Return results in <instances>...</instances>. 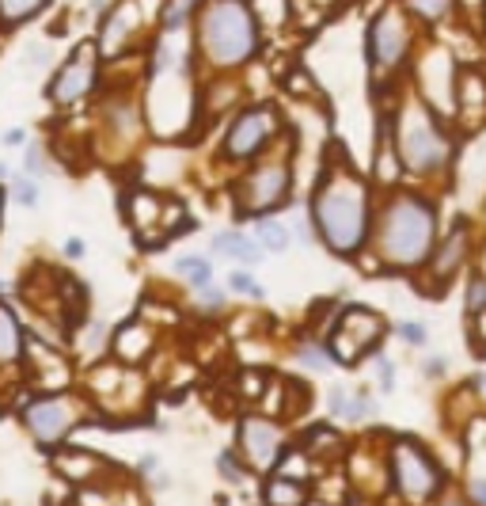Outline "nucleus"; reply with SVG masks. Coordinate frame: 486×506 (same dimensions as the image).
<instances>
[{
    "label": "nucleus",
    "mask_w": 486,
    "mask_h": 506,
    "mask_svg": "<svg viewBox=\"0 0 486 506\" xmlns=\"http://www.w3.org/2000/svg\"><path fill=\"white\" fill-rule=\"evenodd\" d=\"M372 183L346 156H334L308 202L316 240L338 259H358L372 236Z\"/></svg>",
    "instance_id": "nucleus-1"
},
{
    "label": "nucleus",
    "mask_w": 486,
    "mask_h": 506,
    "mask_svg": "<svg viewBox=\"0 0 486 506\" xmlns=\"http://www.w3.org/2000/svg\"><path fill=\"white\" fill-rule=\"evenodd\" d=\"M194 61L205 73H239L258 57L263 23L251 0H202L194 15Z\"/></svg>",
    "instance_id": "nucleus-2"
},
{
    "label": "nucleus",
    "mask_w": 486,
    "mask_h": 506,
    "mask_svg": "<svg viewBox=\"0 0 486 506\" xmlns=\"http://www.w3.org/2000/svg\"><path fill=\"white\" fill-rule=\"evenodd\" d=\"M372 251L384 266L418 271L437 248V202L422 191H392L372 217Z\"/></svg>",
    "instance_id": "nucleus-3"
},
{
    "label": "nucleus",
    "mask_w": 486,
    "mask_h": 506,
    "mask_svg": "<svg viewBox=\"0 0 486 506\" xmlns=\"http://www.w3.org/2000/svg\"><path fill=\"white\" fill-rule=\"evenodd\" d=\"M387 141L399 156V168L411 171L418 179H433L445 176L452 164V153H456V137L445 126V115L433 110L414 88H403L392 118L384 126Z\"/></svg>",
    "instance_id": "nucleus-4"
},
{
    "label": "nucleus",
    "mask_w": 486,
    "mask_h": 506,
    "mask_svg": "<svg viewBox=\"0 0 486 506\" xmlns=\"http://www.w3.org/2000/svg\"><path fill=\"white\" fill-rule=\"evenodd\" d=\"M414 42H418V23L411 20V12L403 4H384L365 27V61L372 81L395 84L411 65Z\"/></svg>",
    "instance_id": "nucleus-5"
},
{
    "label": "nucleus",
    "mask_w": 486,
    "mask_h": 506,
    "mask_svg": "<svg viewBox=\"0 0 486 506\" xmlns=\"http://www.w3.org/2000/svg\"><path fill=\"white\" fill-rule=\"evenodd\" d=\"M293 191V156L289 153H263L258 161H251L247 176H239L236 198L243 217H266L278 205L289 202Z\"/></svg>",
    "instance_id": "nucleus-6"
},
{
    "label": "nucleus",
    "mask_w": 486,
    "mask_h": 506,
    "mask_svg": "<svg viewBox=\"0 0 486 506\" xmlns=\"http://www.w3.org/2000/svg\"><path fill=\"white\" fill-rule=\"evenodd\" d=\"M282 134V110L258 100V103H243L236 107V115L224 126L221 137V156L229 164H251L266 153L270 141H278Z\"/></svg>",
    "instance_id": "nucleus-7"
},
{
    "label": "nucleus",
    "mask_w": 486,
    "mask_h": 506,
    "mask_svg": "<svg viewBox=\"0 0 486 506\" xmlns=\"http://www.w3.org/2000/svg\"><path fill=\"white\" fill-rule=\"evenodd\" d=\"M387 468H392L395 492L407 502H430L445 484L441 465H437L433 453L414 438H395L392 457H387Z\"/></svg>",
    "instance_id": "nucleus-8"
},
{
    "label": "nucleus",
    "mask_w": 486,
    "mask_h": 506,
    "mask_svg": "<svg viewBox=\"0 0 486 506\" xmlns=\"http://www.w3.org/2000/svg\"><path fill=\"white\" fill-rule=\"evenodd\" d=\"M100 76H103V54L95 39H84L73 46V54L61 61L54 81L46 84V96H50L54 107H80L84 100L95 96V88H100Z\"/></svg>",
    "instance_id": "nucleus-9"
},
{
    "label": "nucleus",
    "mask_w": 486,
    "mask_h": 506,
    "mask_svg": "<svg viewBox=\"0 0 486 506\" xmlns=\"http://www.w3.org/2000/svg\"><path fill=\"white\" fill-rule=\"evenodd\" d=\"M80 419H84V404L69 392H42L23 404V426L39 446H61Z\"/></svg>",
    "instance_id": "nucleus-10"
},
{
    "label": "nucleus",
    "mask_w": 486,
    "mask_h": 506,
    "mask_svg": "<svg viewBox=\"0 0 486 506\" xmlns=\"http://www.w3.org/2000/svg\"><path fill=\"white\" fill-rule=\"evenodd\" d=\"M384 316H377L372 309L365 305H346L343 312L334 316V331H331V343L327 351L334 362H343V366H353L365 351H372L380 339H384Z\"/></svg>",
    "instance_id": "nucleus-11"
},
{
    "label": "nucleus",
    "mask_w": 486,
    "mask_h": 506,
    "mask_svg": "<svg viewBox=\"0 0 486 506\" xmlns=\"http://www.w3.org/2000/svg\"><path fill=\"white\" fill-rule=\"evenodd\" d=\"M144 115L137 100L129 96V92H115V96H107L103 107H100V137H103V149L110 153H129L141 141L144 134Z\"/></svg>",
    "instance_id": "nucleus-12"
},
{
    "label": "nucleus",
    "mask_w": 486,
    "mask_h": 506,
    "mask_svg": "<svg viewBox=\"0 0 486 506\" xmlns=\"http://www.w3.org/2000/svg\"><path fill=\"white\" fill-rule=\"evenodd\" d=\"M239 453L247 457L255 472H278L285 457V431L266 415H243L239 419Z\"/></svg>",
    "instance_id": "nucleus-13"
},
{
    "label": "nucleus",
    "mask_w": 486,
    "mask_h": 506,
    "mask_svg": "<svg viewBox=\"0 0 486 506\" xmlns=\"http://www.w3.org/2000/svg\"><path fill=\"white\" fill-rule=\"evenodd\" d=\"M144 20H149V15L141 12L137 0H118V4H110L103 12V20H100V31H95V46H100V54L103 57H122L129 46L137 42Z\"/></svg>",
    "instance_id": "nucleus-14"
},
{
    "label": "nucleus",
    "mask_w": 486,
    "mask_h": 506,
    "mask_svg": "<svg viewBox=\"0 0 486 506\" xmlns=\"http://www.w3.org/2000/svg\"><path fill=\"white\" fill-rule=\"evenodd\" d=\"M467 251H472V225H467V221H460V225L433 248V256H430V263H426V271H430V278H433L437 290H441L445 282H452V275H456L460 266H464Z\"/></svg>",
    "instance_id": "nucleus-15"
},
{
    "label": "nucleus",
    "mask_w": 486,
    "mask_h": 506,
    "mask_svg": "<svg viewBox=\"0 0 486 506\" xmlns=\"http://www.w3.org/2000/svg\"><path fill=\"white\" fill-rule=\"evenodd\" d=\"M486 115V76L479 69H456V88H452V118H460L467 130Z\"/></svg>",
    "instance_id": "nucleus-16"
},
{
    "label": "nucleus",
    "mask_w": 486,
    "mask_h": 506,
    "mask_svg": "<svg viewBox=\"0 0 486 506\" xmlns=\"http://www.w3.org/2000/svg\"><path fill=\"white\" fill-rule=\"evenodd\" d=\"M126 217H129V225L137 229L141 240L149 244V229L164 225V198L152 195V191H144V187H134V191L126 195ZM160 236H164V232H160Z\"/></svg>",
    "instance_id": "nucleus-17"
},
{
    "label": "nucleus",
    "mask_w": 486,
    "mask_h": 506,
    "mask_svg": "<svg viewBox=\"0 0 486 506\" xmlns=\"http://www.w3.org/2000/svg\"><path fill=\"white\" fill-rule=\"evenodd\" d=\"M152 343H156V336H152L149 324L129 320V324H122V327L115 331V339H110V351H115V358L122 362V366H137V362L149 358Z\"/></svg>",
    "instance_id": "nucleus-18"
},
{
    "label": "nucleus",
    "mask_w": 486,
    "mask_h": 506,
    "mask_svg": "<svg viewBox=\"0 0 486 506\" xmlns=\"http://www.w3.org/2000/svg\"><path fill=\"white\" fill-rule=\"evenodd\" d=\"M209 248H213L217 259H232V263H243V266H258V263H263V256H266V251L258 248L255 236L239 232V229H221V232H213Z\"/></svg>",
    "instance_id": "nucleus-19"
},
{
    "label": "nucleus",
    "mask_w": 486,
    "mask_h": 506,
    "mask_svg": "<svg viewBox=\"0 0 486 506\" xmlns=\"http://www.w3.org/2000/svg\"><path fill=\"white\" fill-rule=\"evenodd\" d=\"M23 346H27V331L20 324L12 305L0 301V366H15L23 362Z\"/></svg>",
    "instance_id": "nucleus-20"
},
{
    "label": "nucleus",
    "mask_w": 486,
    "mask_h": 506,
    "mask_svg": "<svg viewBox=\"0 0 486 506\" xmlns=\"http://www.w3.org/2000/svg\"><path fill=\"white\" fill-rule=\"evenodd\" d=\"M327 407H331V415L346 419V423H361V419L377 415V400L369 392H350V388H331Z\"/></svg>",
    "instance_id": "nucleus-21"
},
{
    "label": "nucleus",
    "mask_w": 486,
    "mask_h": 506,
    "mask_svg": "<svg viewBox=\"0 0 486 506\" xmlns=\"http://www.w3.org/2000/svg\"><path fill=\"white\" fill-rule=\"evenodd\" d=\"M399 4L411 12V20H414L418 27H441L445 20H452V15H456L460 0H399Z\"/></svg>",
    "instance_id": "nucleus-22"
},
{
    "label": "nucleus",
    "mask_w": 486,
    "mask_h": 506,
    "mask_svg": "<svg viewBox=\"0 0 486 506\" xmlns=\"http://www.w3.org/2000/svg\"><path fill=\"white\" fill-rule=\"evenodd\" d=\"M57 472H61V476H69V480H76V484H88L91 476H100V472H103V461H100V457H91V453H84V449H65V453H57Z\"/></svg>",
    "instance_id": "nucleus-23"
},
{
    "label": "nucleus",
    "mask_w": 486,
    "mask_h": 506,
    "mask_svg": "<svg viewBox=\"0 0 486 506\" xmlns=\"http://www.w3.org/2000/svg\"><path fill=\"white\" fill-rule=\"evenodd\" d=\"M50 8V0H0V31H15Z\"/></svg>",
    "instance_id": "nucleus-24"
},
{
    "label": "nucleus",
    "mask_w": 486,
    "mask_h": 506,
    "mask_svg": "<svg viewBox=\"0 0 486 506\" xmlns=\"http://www.w3.org/2000/svg\"><path fill=\"white\" fill-rule=\"evenodd\" d=\"M255 240L263 251H273V256H285L289 244H293V236L289 229L282 225L278 217H255Z\"/></svg>",
    "instance_id": "nucleus-25"
},
{
    "label": "nucleus",
    "mask_w": 486,
    "mask_h": 506,
    "mask_svg": "<svg viewBox=\"0 0 486 506\" xmlns=\"http://www.w3.org/2000/svg\"><path fill=\"white\" fill-rule=\"evenodd\" d=\"M198 8H202V0H168L164 12H160V31H168V35H183V31L194 23Z\"/></svg>",
    "instance_id": "nucleus-26"
},
{
    "label": "nucleus",
    "mask_w": 486,
    "mask_h": 506,
    "mask_svg": "<svg viewBox=\"0 0 486 506\" xmlns=\"http://www.w3.org/2000/svg\"><path fill=\"white\" fill-rule=\"evenodd\" d=\"M266 506H304V487L297 484V480H289V476H282V472H278V476H273L270 484H266Z\"/></svg>",
    "instance_id": "nucleus-27"
},
{
    "label": "nucleus",
    "mask_w": 486,
    "mask_h": 506,
    "mask_svg": "<svg viewBox=\"0 0 486 506\" xmlns=\"http://www.w3.org/2000/svg\"><path fill=\"white\" fill-rule=\"evenodd\" d=\"M175 275H183L187 286L198 293L202 286H209V282H213V266H209L205 256H183V259H175Z\"/></svg>",
    "instance_id": "nucleus-28"
},
{
    "label": "nucleus",
    "mask_w": 486,
    "mask_h": 506,
    "mask_svg": "<svg viewBox=\"0 0 486 506\" xmlns=\"http://www.w3.org/2000/svg\"><path fill=\"white\" fill-rule=\"evenodd\" d=\"M297 358L304 362V370H319V373L331 370V362H334L331 351H327V346H323L319 339H300V343H297Z\"/></svg>",
    "instance_id": "nucleus-29"
},
{
    "label": "nucleus",
    "mask_w": 486,
    "mask_h": 506,
    "mask_svg": "<svg viewBox=\"0 0 486 506\" xmlns=\"http://www.w3.org/2000/svg\"><path fill=\"white\" fill-rule=\"evenodd\" d=\"M464 309H467V316H482V312H486V275H482V271H472V275H467Z\"/></svg>",
    "instance_id": "nucleus-30"
},
{
    "label": "nucleus",
    "mask_w": 486,
    "mask_h": 506,
    "mask_svg": "<svg viewBox=\"0 0 486 506\" xmlns=\"http://www.w3.org/2000/svg\"><path fill=\"white\" fill-rule=\"evenodd\" d=\"M229 290L239 293V297H251V301H263V293H266V290L255 282L251 266H236V271L229 275Z\"/></svg>",
    "instance_id": "nucleus-31"
},
{
    "label": "nucleus",
    "mask_w": 486,
    "mask_h": 506,
    "mask_svg": "<svg viewBox=\"0 0 486 506\" xmlns=\"http://www.w3.org/2000/svg\"><path fill=\"white\" fill-rule=\"evenodd\" d=\"M395 336L407 343V346H426L430 343V327L418 324V320H399L395 324Z\"/></svg>",
    "instance_id": "nucleus-32"
},
{
    "label": "nucleus",
    "mask_w": 486,
    "mask_h": 506,
    "mask_svg": "<svg viewBox=\"0 0 486 506\" xmlns=\"http://www.w3.org/2000/svg\"><path fill=\"white\" fill-rule=\"evenodd\" d=\"M12 195H15V202L20 205H39V183H35V176H15L12 179Z\"/></svg>",
    "instance_id": "nucleus-33"
},
{
    "label": "nucleus",
    "mask_w": 486,
    "mask_h": 506,
    "mask_svg": "<svg viewBox=\"0 0 486 506\" xmlns=\"http://www.w3.org/2000/svg\"><path fill=\"white\" fill-rule=\"evenodd\" d=\"M23 168H27V176H35V179L50 171V161H46L42 145H27V153H23Z\"/></svg>",
    "instance_id": "nucleus-34"
},
{
    "label": "nucleus",
    "mask_w": 486,
    "mask_h": 506,
    "mask_svg": "<svg viewBox=\"0 0 486 506\" xmlns=\"http://www.w3.org/2000/svg\"><path fill=\"white\" fill-rule=\"evenodd\" d=\"M103 336H107V327H103L100 320H91L88 331H84V339H88V343H84V351H91V354H95V351H103V346H107Z\"/></svg>",
    "instance_id": "nucleus-35"
},
{
    "label": "nucleus",
    "mask_w": 486,
    "mask_h": 506,
    "mask_svg": "<svg viewBox=\"0 0 486 506\" xmlns=\"http://www.w3.org/2000/svg\"><path fill=\"white\" fill-rule=\"evenodd\" d=\"M377 381H380V392H392L395 388V366L387 358H377Z\"/></svg>",
    "instance_id": "nucleus-36"
},
{
    "label": "nucleus",
    "mask_w": 486,
    "mask_h": 506,
    "mask_svg": "<svg viewBox=\"0 0 486 506\" xmlns=\"http://www.w3.org/2000/svg\"><path fill=\"white\" fill-rule=\"evenodd\" d=\"M198 301H202L205 309H224V290H217L213 282H209V286L198 290Z\"/></svg>",
    "instance_id": "nucleus-37"
},
{
    "label": "nucleus",
    "mask_w": 486,
    "mask_h": 506,
    "mask_svg": "<svg viewBox=\"0 0 486 506\" xmlns=\"http://www.w3.org/2000/svg\"><path fill=\"white\" fill-rule=\"evenodd\" d=\"M27 61H30V69H42L46 61H50V46H42V42L27 46Z\"/></svg>",
    "instance_id": "nucleus-38"
},
{
    "label": "nucleus",
    "mask_w": 486,
    "mask_h": 506,
    "mask_svg": "<svg viewBox=\"0 0 486 506\" xmlns=\"http://www.w3.org/2000/svg\"><path fill=\"white\" fill-rule=\"evenodd\" d=\"M221 472H224V476H229V480H243V468L236 465V457H232L229 449L221 453Z\"/></svg>",
    "instance_id": "nucleus-39"
},
{
    "label": "nucleus",
    "mask_w": 486,
    "mask_h": 506,
    "mask_svg": "<svg viewBox=\"0 0 486 506\" xmlns=\"http://www.w3.org/2000/svg\"><path fill=\"white\" fill-rule=\"evenodd\" d=\"M61 251H65V259H84V240H80V236H69Z\"/></svg>",
    "instance_id": "nucleus-40"
},
{
    "label": "nucleus",
    "mask_w": 486,
    "mask_h": 506,
    "mask_svg": "<svg viewBox=\"0 0 486 506\" xmlns=\"http://www.w3.org/2000/svg\"><path fill=\"white\" fill-rule=\"evenodd\" d=\"M445 366H448V362H445L441 354H430V358H426V366H422V370H426L430 377H445Z\"/></svg>",
    "instance_id": "nucleus-41"
},
{
    "label": "nucleus",
    "mask_w": 486,
    "mask_h": 506,
    "mask_svg": "<svg viewBox=\"0 0 486 506\" xmlns=\"http://www.w3.org/2000/svg\"><path fill=\"white\" fill-rule=\"evenodd\" d=\"M0 141H4L8 149H15V145H27V130H23V126H15V130H8V134L0 137Z\"/></svg>",
    "instance_id": "nucleus-42"
},
{
    "label": "nucleus",
    "mask_w": 486,
    "mask_h": 506,
    "mask_svg": "<svg viewBox=\"0 0 486 506\" xmlns=\"http://www.w3.org/2000/svg\"><path fill=\"white\" fill-rule=\"evenodd\" d=\"M472 502L486 506V480H472Z\"/></svg>",
    "instance_id": "nucleus-43"
},
{
    "label": "nucleus",
    "mask_w": 486,
    "mask_h": 506,
    "mask_svg": "<svg viewBox=\"0 0 486 506\" xmlns=\"http://www.w3.org/2000/svg\"><path fill=\"white\" fill-rule=\"evenodd\" d=\"M472 388H475V392H479V400H482V404H486V370H479V373H475V377H472Z\"/></svg>",
    "instance_id": "nucleus-44"
},
{
    "label": "nucleus",
    "mask_w": 486,
    "mask_h": 506,
    "mask_svg": "<svg viewBox=\"0 0 486 506\" xmlns=\"http://www.w3.org/2000/svg\"><path fill=\"white\" fill-rule=\"evenodd\" d=\"M141 472H156V457H152V453L141 457Z\"/></svg>",
    "instance_id": "nucleus-45"
},
{
    "label": "nucleus",
    "mask_w": 486,
    "mask_h": 506,
    "mask_svg": "<svg viewBox=\"0 0 486 506\" xmlns=\"http://www.w3.org/2000/svg\"><path fill=\"white\" fill-rule=\"evenodd\" d=\"M441 506H467V502H464V499H456V495H445V499H441Z\"/></svg>",
    "instance_id": "nucleus-46"
},
{
    "label": "nucleus",
    "mask_w": 486,
    "mask_h": 506,
    "mask_svg": "<svg viewBox=\"0 0 486 506\" xmlns=\"http://www.w3.org/2000/svg\"><path fill=\"white\" fill-rule=\"evenodd\" d=\"M4 176H8V164H4V161H0V179H4Z\"/></svg>",
    "instance_id": "nucleus-47"
},
{
    "label": "nucleus",
    "mask_w": 486,
    "mask_h": 506,
    "mask_svg": "<svg viewBox=\"0 0 486 506\" xmlns=\"http://www.w3.org/2000/svg\"><path fill=\"white\" fill-rule=\"evenodd\" d=\"M0 214H4V187H0Z\"/></svg>",
    "instance_id": "nucleus-48"
},
{
    "label": "nucleus",
    "mask_w": 486,
    "mask_h": 506,
    "mask_svg": "<svg viewBox=\"0 0 486 506\" xmlns=\"http://www.w3.org/2000/svg\"><path fill=\"white\" fill-rule=\"evenodd\" d=\"M464 4H479V0H464Z\"/></svg>",
    "instance_id": "nucleus-49"
}]
</instances>
